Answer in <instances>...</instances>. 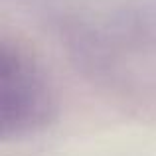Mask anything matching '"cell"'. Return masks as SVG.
<instances>
[{
    "label": "cell",
    "instance_id": "obj_1",
    "mask_svg": "<svg viewBox=\"0 0 156 156\" xmlns=\"http://www.w3.org/2000/svg\"><path fill=\"white\" fill-rule=\"evenodd\" d=\"M50 99H46L44 89L16 65L14 71L4 65L2 71V99H0V119H2V133H20L30 129L36 122H42L48 117Z\"/></svg>",
    "mask_w": 156,
    "mask_h": 156
}]
</instances>
